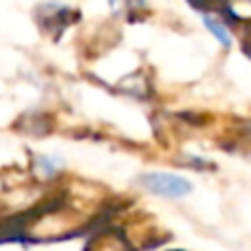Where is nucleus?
<instances>
[{
	"mask_svg": "<svg viewBox=\"0 0 251 251\" xmlns=\"http://www.w3.org/2000/svg\"><path fill=\"white\" fill-rule=\"evenodd\" d=\"M141 183L148 187L150 192L159 196H170V199H181V196H187L192 192V185L185 181L183 176H176V174H168V172H150L143 174Z\"/></svg>",
	"mask_w": 251,
	"mask_h": 251,
	"instance_id": "f257e3e1",
	"label": "nucleus"
},
{
	"mask_svg": "<svg viewBox=\"0 0 251 251\" xmlns=\"http://www.w3.org/2000/svg\"><path fill=\"white\" fill-rule=\"evenodd\" d=\"M203 25L207 26V31L218 40V42L223 44V47H231V35H229V31H227L225 26H223L214 16H203Z\"/></svg>",
	"mask_w": 251,
	"mask_h": 251,
	"instance_id": "f03ea898",
	"label": "nucleus"
},
{
	"mask_svg": "<svg viewBox=\"0 0 251 251\" xmlns=\"http://www.w3.org/2000/svg\"><path fill=\"white\" fill-rule=\"evenodd\" d=\"M57 163H60V161L53 159V156H38V159H35V168H38L44 176H53V174L60 170Z\"/></svg>",
	"mask_w": 251,
	"mask_h": 251,
	"instance_id": "7ed1b4c3",
	"label": "nucleus"
},
{
	"mask_svg": "<svg viewBox=\"0 0 251 251\" xmlns=\"http://www.w3.org/2000/svg\"><path fill=\"white\" fill-rule=\"evenodd\" d=\"M122 2V7H117L113 13H117V16H126V13H130V9H137L143 4V0H110V4H119Z\"/></svg>",
	"mask_w": 251,
	"mask_h": 251,
	"instance_id": "20e7f679",
	"label": "nucleus"
}]
</instances>
